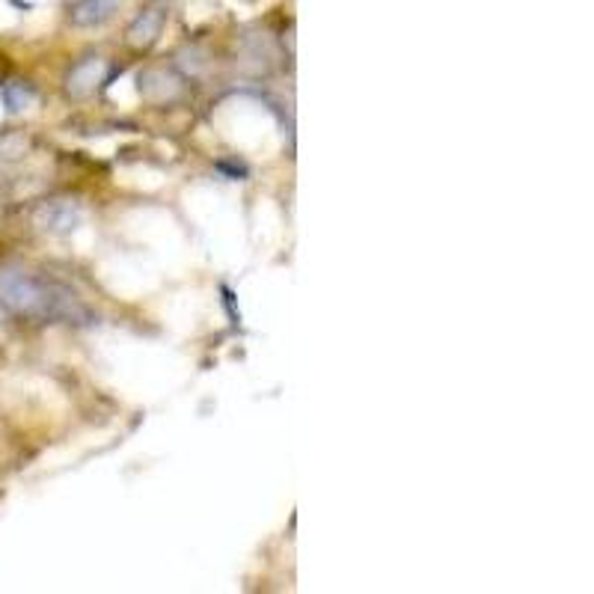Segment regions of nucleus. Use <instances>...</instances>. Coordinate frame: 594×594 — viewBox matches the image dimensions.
Listing matches in <instances>:
<instances>
[{"label": "nucleus", "mask_w": 594, "mask_h": 594, "mask_svg": "<svg viewBox=\"0 0 594 594\" xmlns=\"http://www.w3.org/2000/svg\"><path fill=\"white\" fill-rule=\"evenodd\" d=\"M0 306H7L19 318L33 322H87L90 313L75 294L60 282L40 277V273L3 265L0 268Z\"/></svg>", "instance_id": "obj_1"}, {"label": "nucleus", "mask_w": 594, "mask_h": 594, "mask_svg": "<svg viewBox=\"0 0 594 594\" xmlns=\"http://www.w3.org/2000/svg\"><path fill=\"white\" fill-rule=\"evenodd\" d=\"M167 19H170V10L164 3H146L137 15L128 24L125 31V42L137 51L152 48L155 42L161 40L164 27H167Z\"/></svg>", "instance_id": "obj_2"}, {"label": "nucleus", "mask_w": 594, "mask_h": 594, "mask_svg": "<svg viewBox=\"0 0 594 594\" xmlns=\"http://www.w3.org/2000/svg\"><path fill=\"white\" fill-rule=\"evenodd\" d=\"M108 71H111V63L99 57V54H90V57H83V60H78L69 69V75H66V92H69L71 99H90L92 92L108 81Z\"/></svg>", "instance_id": "obj_3"}, {"label": "nucleus", "mask_w": 594, "mask_h": 594, "mask_svg": "<svg viewBox=\"0 0 594 594\" xmlns=\"http://www.w3.org/2000/svg\"><path fill=\"white\" fill-rule=\"evenodd\" d=\"M122 0H69L66 3V19H69L71 27H101L120 12Z\"/></svg>", "instance_id": "obj_4"}, {"label": "nucleus", "mask_w": 594, "mask_h": 594, "mask_svg": "<svg viewBox=\"0 0 594 594\" xmlns=\"http://www.w3.org/2000/svg\"><path fill=\"white\" fill-rule=\"evenodd\" d=\"M81 221L83 209L78 202L69 200H54L48 202V205H42L40 217H36V223H40L45 232H71Z\"/></svg>", "instance_id": "obj_5"}, {"label": "nucleus", "mask_w": 594, "mask_h": 594, "mask_svg": "<svg viewBox=\"0 0 594 594\" xmlns=\"http://www.w3.org/2000/svg\"><path fill=\"white\" fill-rule=\"evenodd\" d=\"M141 92L143 99L164 104V101H172L182 92V81H179L176 75H170V71L149 69L141 75Z\"/></svg>", "instance_id": "obj_6"}, {"label": "nucleus", "mask_w": 594, "mask_h": 594, "mask_svg": "<svg viewBox=\"0 0 594 594\" xmlns=\"http://www.w3.org/2000/svg\"><path fill=\"white\" fill-rule=\"evenodd\" d=\"M0 99H3V104H7V111L21 113V111H27L33 101H36V92H33L31 83L10 81L0 87Z\"/></svg>", "instance_id": "obj_7"}]
</instances>
